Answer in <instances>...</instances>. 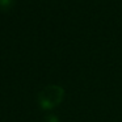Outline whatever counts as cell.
<instances>
[{"instance_id":"7a4b0ae2","label":"cell","mask_w":122,"mask_h":122,"mask_svg":"<svg viewBox=\"0 0 122 122\" xmlns=\"http://www.w3.org/2000/svg\"><path fill=\"white\" fill-rule=\"evenodd\" d=\"M13 5V0H0V8L1 9H9Z\"/></svg>"},{"instance_id":"6da1fadb","label":"cell","mask_w":122,"mask_h":122,"mask_svg":"<svg viewBox=\"0 0 122 122\" xmlns=\"http://www.w3.org/2000/svg\"><path fill=\"white\" fill-rule=\"evenodd\" d=\"M64 91L59 85H47L38 95V102L43 109H53L63 101Z\"/></svg>"}]
</instances>
